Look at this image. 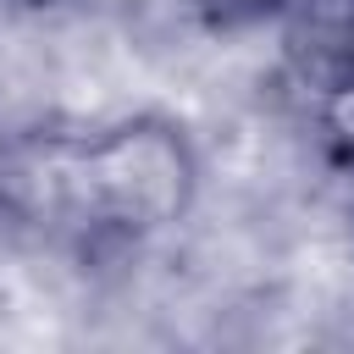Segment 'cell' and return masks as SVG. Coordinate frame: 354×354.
Returning a JSON list of instances; mask_svg holds the SVG:
<instances>
[{
	"label": "cell",
	"mask_w": 354,
	"mask_h": 354,
	"mask_svg": "<svg viewBox=\"0 0 354 354\" xmlns=\"http://www.w3.org/2000/svg\"><path fill=\"white\" fill-rule=\"evenodd\" d=\"M332 133L348 144V155H354V88H343L337 100H332Z\"/></svg>",
	"instance_id": "obj_2"
},
{
	"label": "cell",
	"mask_w": 354,
	"mask_h": 354,
	"mask_svg": "<svg viewBox=\"0 0 354 354\" xmlns=\"http://www.w3.org/2000/svg\"><path fill=\"white\" fill-rule=\"evenodd\" d=\"M188 155L166 127H127L83 155V194L122 227H160L188 199Z\"/></svg>",
	"instance_id": "obj_1"
}]
</instances>
